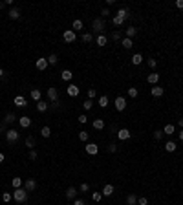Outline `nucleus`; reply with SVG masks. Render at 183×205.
I'll return each mask as SVG.
<instances>
[{"instance_id":"f257e3e1","label":"nucleus","mask_w":183,"mask_h":205,"mask_svg":"<svg viewBox=\"0 0 183 205\" xmlns=\"http://www.w3.org/2000/svg\"><path fill=\"white\" fill-rule=\"evenodd\" d=\"M126 18H128V9H126V8H119V9H117V15L113 17L112 22H113V26H123Z\"/></svg>"},{"instance_id":"f03ea898","label":"nucleus","mask_w":183,"mask_h":205,"mask_svg":"<svg viewBox=\"0 0 183 205\" xmlns=\"http://www.w3.org/2000/svg\"><path fill=\"white\" fill-rule=\"evenodd\" d=\"M13 200L17 201V203H24V201H28V191L22 187V189H15L13 191Z\"/></svg>"},{"instance_id":"7ed1b4c3","label":"nucleus","mask_w":183,"mask_h":205,"mask_svg":"<svg viewBox=\"0 0 183 205\" xmlns=\"http://www.w3.org/2000/svg\"><path fill=\"white\" fill-rule=\"evenodd\" d=\"M106 30V24H104V20L99 17V18H95L94 22H92V31L94 33H97V35H103V31Z\"/></svg>"},{"instance_id":"20e7f679","label":"nucleus","mask_w":183,"mask_h":205,"mask_svg":"<svg viewBox=\"0 0 183 205\" xmlns=\"http://www.w3.org/2000/svg\"><path fill=\"white\" fill-rule=\"evenodd\" d=\"M18 135H20V132H18V130L9 128V130L6 132V139H8V143H9V145H13V143H17V141H18Z\"/></svg>"},{"instance_id":"39448f33","label":"nucleus","mask_w":183,"mask_h":205,"mask_svg":"<svg viewBox=\"0 0 183 205\" xmlns=\"http://www.w3.org/2000/svg\"><path fill=\"white\" fill-rule=\"evenodd\" d=\"M62 40L68 42V44H70V42H75V40H77V33H75L73 30H66V31L62 33Z\"/></svg>"},{"instance_id":"423d86ee","label":"nucleus","mask_w":183,"mask_h":205,"mask_svg":"<svg viewBox=\"0 0 183 205\" xmlns=\"http://www.w3.org/2000/svg\"><path fill=\"white\" fill-rule=\"evenodd\" d=\"M113 104H116V110H117V112H123V110L126 108V99L119 95V97H116V101H113Z\"/></svg>"},{"instance_id":"0eeeda50","label":"nucleus","mask_w":183,"mask_h":205,"mask_svg":"<svg viewBox=\"0 0 183 205\" xmlns=\"http://www.w3.org/2000/svg\"><path fill=\"white\" fill-rule=\"evenodd\" d=\"M18 125H20V128H29L31 126V117L29 116H20L18 117Z\"/></svg>"},{"instance_id":"6e6552de","label":"nucleus","mask_w":183,"mask_h":205,"mask_svg":"<svg viewBox=\"0 0 183 205\" xmlns=\"http://www.w3.org/2000/svg\"><path fill=\"white\" fill-rule=\"evenodd\" d=\"M117 139H119V141L130 139V130H128V128H119V130H117Z\"/></svg>"},{"instance_id":"1a4fd4ad","label":"nucleus","mask_w":183,"mask_h":205,"mask_svg":"<svg viewBox=\"0 0 183 205\" xmlns=\"http://www.w3.org/2000/svg\"><path fill=\"white\" fill-rule=\"evenodd\" d=\"M150 94H152L154 97H161V95L165 94V88H163V86H159V84H156V86L150 88Z\"/></svg>"},{"instance_id":"9d476101","label":"nucleus","mask_w":183,"mask_h":205,"mask_svg":"<svg viewBox=\"0 0 183 205\" xmlns=\"http://www.w3.org/2000/svg\"><path fill=\"white\" fill-rule=\"evenodd\" d=\"M84 150H86V154H90V156H95V154L99 152V147H97L95 143H86Z\"/></svg>"},{"instance_id":"9b49d317","label":"nucleus","mask_w":183,"mask_h":205,"mask_svg":"<svg viewBox=\"0 0 183 205\" xmlns=\"http://www.w3.org/2000/svg\"><path fill=\"white\" fill-rule=\"evenodd\" d=\"M24 189H26L28 192H31V191H35V189H37V181H35L33 178H29V179H26V181H24Z\"/></svg>"},{"instance_id":"f8f14e48","label":"nucleus","mask_w":183,"mask_h":205,"mask_svg":"<svg viewBox=\"0 0 183 205\" xmlns=\"http://www.w3.org/2000/svg\"><path fill=\"white\" fill-rule=\"evenodd\" d=\"M66 92H68V95H70V97H77L81 90L77 88V84H70V86L66 88Z\"/></svg>"},{"instance_id":"ddd939ff","label":"nucleus","mask_w":183,"mask_h":205,"mask_svg":"<svg viewBox=\"0 0 183 205\" xmlns=\"http://www.w3.org/2000/svg\"><path fill=\"white\" fill-rule=\"evenodd\" d=\"M48 99L51 103L59 101V92H57V88H48Z\"/></svg>"},{"instance_id":"4468645a","label":"nucleus","mask_w":183,"mask_h":205,"mask_svg":"<svg viewBox=\"0 0 183 205\" xmlns=\"http://www.w3.org/2000/svg\"><path fill=\"white\" fill-rule=\"evenodd\" d=\"M35 66H37V70H46V68H48V59H46V57H40V59H37Z\"/></svg>"},{"instance_id":"2eb2a0df","label":"nucleus","mask_w":183,"mask_h":205,"mask_svg":"<svg viewBox=\"0 0 183 205\" xmlns=\"http://www.w3.org/2000/svg\"><path fill=\"white\" fill-rule=\"evenodd\" d=\"M77 192H79V191H77L75 187H68V189H66V198H68V200H75V198H77Z\"/></svg>"},{"instance_id":"dca6fc26","label":"nucleus","mask_w":183,"mask_h":205,"mask_svg":"<svg viewBox=\"0 0 183 205\" xmlns=\"http://www.w3.org/2000/svg\"><path fill=\"white\" fill-rule=\"evenodd\" d=\"M13 104H15V106H18V108H24L28 103H26V99L22 97V95H17V97L13 99Z\"/></svg>"},{"instance_id":"f3484780","label":"nucleus","mask_w":183,"mask_h":205,"mask_svg":"<svg viewBox=\"0 0 183 205\" xmlns=\"http://www.w3.org/2000/svg\"><path fill=\"white\" fill-rule=\"evenodd\" d=\"M11 185H13V189H22L24 181H22V178H20V176H15V178L11 179Z\"/></svg>"},{"instance_id":"a211bd4d","label":"nucleus","mask_w":183,"mask_h":205,"mask_svg":"<svg viewBox=\"0 0 183 205\" xmlns=\"http://www.w3.org/2000/svg\"><path fill=\"white\" fill-rule=\"evenodd\" d=\"M113 191H116V189H113V185H110V183H108V185H104V187H103L101 194H103V196H112V194H113Z\"/></svg>"},{"instance_id":"6ab92c4d","label":"nucleus","mask_w":183,"mask_h":205,"mask_svg":"<svg viewBox=\"0 0 183 205\" xmlns=\"http://www.w3.org/2000/svg\"><path fill=\"white\" fill-rule=\"evenodd\" d=\"M8 15H9V18H11V20H18V18H20V9H17V8H11Z\"/></svg>"},{"instance_id":"aec40b11","label":"nucleus","mask_w":183,"mask_h":205,"mask_svg":"<svg viewBox=\"0 0 183 205\" xmlns=\"http://www.w3.org/2000/svg\"><path fill=\"white\" fill-rule=\"evenodd\" d=\"M106 42H108V39H106V35H97V39H95V44L99 48H103V46H106Z\"/></svg>"},{"instance_id":"412c9836","label":"nucleus","mask_w":183,"mask_h":205,"mask_svg":"<svg viewBox=\"0 0 183 205\" xmlns=\"http://www.w3.org/2000/svg\"><path fill=\"white\" fill-rule=\"evenodd\" d=\"M31 99L37 101V103L42 101V92H40V90H37V88H33V90H31Z\"/></svg>"},{"instance_id":"4be33fe9","label":"nucleus","mask_w":183,"mask_h":205,"mask_svg":"<svg viewBox=\"0 0 183 205\" xmlns=\"http://www.w3.org/2000/svg\"><path fill=\"white\" fill-rule=\"evenodd\" d=\"M15 121H18V117L15 116V113H13V112H9V113H8V116L4 117V123H6V125H11V123H15Z\"/></svg>"},{"instance_id":"5701e85b","label":"nucleus","mask_w":183,"mask_h":205,"mask_svg":"<svg viewBox=\"0 0 183 205\" xmlns=\"http://www.w3.org/2000/svg\"><path fill=\"white\" fill-rule=\"evenodd\" d=\"M147 81H148V84H152V86H156V84H157V81H159V75H157V73H148V77H147Z\"/></svg>"},{"instance_id":"b1692460","label":"nucleus","mask_w":183,"mask_h":205,"mask_svg":"<svg viewBox=\"0 0 183 205\" xmlns=\"http://www.w3.org/2000/svg\"><path fill=\"white\" fill-rule=\"evenodd\" d=\"M126 39H134L135 35H137V30H135V26H130V28H126Z\"/></svg>"},{"instance_id":"393cba45","label":"nucleus","mask_w":183,"mask_h":205,"mask_svg":"<svg viewBox=\"0 0 183 205\" xmlns=\"http://www.w3.org/2000/svg\"><path fill=\"white\" fill-rule=\"evenodd\" d=\"M37 145V141H35V138H33V135H28V138H26V147L29 148V150H33V147Z\"/></svg>"},{"instance_id":"a878e982","label":"nucleus","mask_w":183,"mask_h":205,"mask_svg":"<svg viewBox=\"0 0 183 205\" xmlns=\"http://www.w3.org/2000/svg\"><path fill=\"white\" fill-rule=\"evenodd\" d=\"M141 62H143V55H141V53H135V55H132V64H134V66L141 64Z\"/></svg>"},{"instance_id":"bb28decb","label":"nucleus","mask_w":183,"mask_h":205,"mask_svg":"<svg viewBox=\"0 0 183 205\" xmlns=\"http://www.w3.org/2000/svg\"><path fill=\"white\" fill-rule=\"evenodd\" d=\"M60 77H62V81H72V77H73V73H72L70 70H62V73H60Z\"/></svg>"},{"instance_id":"cd10ccee","label":"nucleus","mask_w":183,"mask_h":205,"mask_svg":"<svg viewBox=\"0 0 183 205\" xmlns=\"http://www.w3.org/2000/svg\"><path fill=\"white\" fill-rule=\"evenodd\" d=\"M72 28H73V31H75V30H77V31H81V30L84 28V24H82V20H79V18H77V20H73V24H72Z\"/></svg>"},{"instance_id":"c85d7f7f","label":"nucleus","mask_w":183,"mask_h":205,"mask_svg":"<svg viewBox=\"0 0 183 205\" xmlns=\"http://www.w3.org/2000/svg\"><path fill=\"white\" fill-rule=\"evenodd\" d=\"M37 110L39 112H46L48 110V101H39L37 103Z\"/></svg>"},{"instance_id":"c756f323","label":"nucleus","mask_w":183,"mask_h":205,"mask_svg":"<svg viewBox=\"0 0 183 205\" xmlns=\"http://www.w3.org/2000/svg\"><path fill=\"white\" fill-rule=\"evenodd\" d=\"M40 135H42V138H50V135H51V128L50 126H42L40 128Z\"/></svg>"},{"instance_id":"7c9ffc66","label":"nucleus","mask_w":183,"mask_h":205,"mask_svg":"<svg viewBox=\"0 0 183 205\" xmlns=\"http://www.w3.org/2000/svg\"><path fill=\"white\" fill-rule=\"evenodd\" d=\"M121 44H123V48H126V50H130V48L134 46V42H132V39H126V37H125V39L121 40Z\"/></svg>"},{"instance_id":"2f4dec72","label":"nucleus","mask_w":183,"mask_h":205,"mask_svg":"<svg viewBox=\"0 0 183 205\" xmlns=\"http://www.w3.org/2000/svg\"><path fill=\"white\" fill-rule=\"evenodd\" d=\"M108 104H110L108 97H106V95H101V97H99V106H101V108H106Z\"/></svg>"},{"instance_id":"473e14b6","label":"nucleus","mask_w":183,"mask_h":205,"mask_svg":"<svg viewBox=\"0 0 183 205\" xmlns=\"http://www.w3.org/2000/svg\"><path fill=\"white\" fill-rule=\"evenodd\" d=\"M94 128L95 130H103L104 128V121L103 119H94Z\"/></svg>"},{"instance_id":"72a5a7b5","label":"nucleus","mask_w":183,"mask_h":205,"mask_svg":"<svg viewBox=\"0 0 183 205\" xmlns=\"http://www.w3.org/2000/svg\"><path fill=\"white\" fill-rule=\"evenodd\" d=\"M174 130H176V126H174V125H167V126L163 128V134H165V135H172V134H174Z\"/></svg>"},{"instance_id":"f704fd0d","label":"nucleus","mask_w":183,"mask_h":205,"mask_svg":"<svg viewBox=\"0 0 183 205\" xmlns=\"http://www.w3.org/2000/svg\"><path fill=\"white\" fill-rule=\"evenodd\" d=\"M176 148H178V147H176L174 141H167V143H165V150H167V152H174Z\"/></svg>"},{"instance_id":"c9c22d12","label":"nucleus","mask_w":183,"mask_h":205,"mask_svg":"<svg viewBox=\"0 0 183 205\" xmlns=\"http://www.w3.org/2000/svg\"><path fill=\"white\" fill-rule=\"evenodd\" d=\"M126 203H128V205H135V203H137L135 194H128V196H126Z\"/></svg>"},{"instance_id":"e433bc0d","label":"nucleus","mask_w":183,"mask_h":205,"mask_svg":"<svg viewBox=\"0 0 183 205\" xmlns=\"http://www.w3.org/2000/svg\"><path fill=\"white\" fill-rule=\"evenodd\" d=\"M82 42H92V40H94V35H92V33H82Z\"/></svg>"},{"instance_id":"4c0bfd02","label":"nucleus","mask_w":183,"mask_h":205,"mask_svg":"<svg viewBox=\"0 0 183 205\" xmlns=\"http://www.w3.org/2000/svg\"><path fill=\"white\" fill-rule=\"evenodd\" d=\"M92 106H94V101H92V99H86V101L82 103V108H84V110H92Z\"/></svg>"},{"instance_id":"58836bf2","label":"nucleus","mask_w":183,"mask_h":205,"mask_svg":"<svg viewBox=\"0 0 183 205\" xmlns=\"http://www.w3.org/2000/svg\"><path fill=\"white\" fill-rule=\"evenodd\" d=\"M137 94H139V92H137V88H128V97L135 99V97H137Z\"/></svg>"},{"instance_id":"ea45409f","label":"nucleus","mask_w":183,"mask_h":205,"mask_svg":"<svg viewBox=\"0 0 183 205\" xmlns=\"http://www.w3.org/2000/svg\"><path fill=\"white\" fill-rule=\"evenodd\" d=\"M88 138H90V134H88L86 130H82V132H79V139H81V141H88Z\"/></svg>"},{"instance_id":"a19ab883","label":"nucleus","mask_w":183,"mask_h":205,"mask_svg":"<svg viewBox=\"0 0 183 205\" xmlns=\"http://www.w3.org/2000/svg\"><path fill=\"white\" fill-rule=\"evenodd\" d=\"M59 62V57L55 55V53H51L50 57H48V64H57Z\"/></svg>"},{"instance_id":"79ce46f5","label":"nucleus","mask_w":183,"mask_h":205,"mask_svg":"<svg viewBox=\"0 0 183 205\" xmlns=\"http://www.w3.org/2000/svg\"><path fill=\"white\" fill-rule=\"evenodd\" d=\"M97 97V92H95V88H90L88 90V99H92V101H94Z\"/></svg>"},{"instance_id":"37998d69","label":"nucleus","mask_w":183,"mask_h":205,"mask_svg":"<svg viewBox=\"0 0 183 205\" xmlns=\"http://www.w3.org/2000/svg\"><path fill=\"white\" fill-rule=\"evenodd\" d=\"M2 200H4V203H9V201L13 200V194H9V192H4V194H2Z\"/></svg>"},{"instance_id":"c03bdc74","label":"nucleus","mask_w":183,"mask_h":205,"mask_svg":"<svg viewBox=\"0 0 183 205\" xmlns=\"http://www.w3.org/2000/svg\"><path fill=\"white\" fill-rule=\"evenodd\" d=\"M88 191H90V185H88V183H81L79 192H82V194H84V192H88Z\"/></svg>"},{"instance_id":"a18cd8bd","label":"nucleus","mask_w":183,"mask_h":205,"mask_svg":"<svg viewBox=\"0 0 183 205\" xmlns=\"http://www.w3.org/2000/svg\"><path fill=\"white\" fill-rule=\"evenodd\" d=\"M163 135H165L163 130H156L154 132V139H163Z\"/></svg>"},{"instance_id":"49530a36","label":"nucleus","mask_w":183,"mask_h":205,"mask_svg":"<svg viewBox=\"0 0 183 205\" xmlns=\"http://www.w3.org/2000/svg\"><path fill=\"white\" fill-rule=\"evenodd\" d=\"M147 62H148V68H152V70L157 66V61L156 59H147Z\"/></svg>"},{"instance_id":"de8ad7c7","label":"nucleus","mask_w":183,"mask_h":205,"mask_svg":"<svg viewBox=\"0 0 183 205\" xmlns=\"http://www.w3.org/2000/svg\"><path fill=\"white\" fill-rule=\"evenodd\" d=\"M101 198H103L101 192H94V194H92V200H94V201H101Z\"/></svg>"},{"instance_id":"09e8293b","label":"nucleus","mask_w":183,"mask_h":205,"mask_svg":"<svg viewBox=\"0 0 183 205\" xmlns=\"http://www.w3.org/2000/svg\"><path fill=\"white\" fill-rule=\"evenodd\" d=\"M137 205H148V200L147 198H137Z\"/></svg>"},{"instance_id":"8fccbe9b","label":"nucleus","mask_w":183,"mask_h":205,"mask_svg":"<svg viewBox=\"0 0 183 205\" xmlns=\"http://www.w3.org/2000/svg\"><path fill=\"white\" fill-rule=\"evenodd\" d=\"M37 156H39V154H37V150H35V148H33V150H29V159H31V161H33V159H37Z\"/></svg>"},{"instance_id":"3c124183","label":"nucleus","mask_w":183,"mask_h":205,"mask_svg":"<svg viewBox=\"0 0 183 205\" xmlns=\"http://www.w3.org/2000/svg\"><path fill=\"white\" fill-rule=\"evenodd\" d=\"M119 39H121V33L119 31H113L112 33V40H119Z\"/></svg>"},{"instance_id":"603ef678","label":"nucleus","mask_w":183,"mask_h":205,"mask_svg":"<svg viewBox=\"0 0 183 205\" xmlns=\"http://www.w3.org/2000/svg\"><path fill=\"white\" fill-rule=\"evenodd\" d=\"M108 150H110V152H117V145H116V143H110V145H108Z\"/></svg>"},{"instance_id":"864d4df0","label":"nucleus","mask_w":183,"mask_h":205,"mask_svg":"<svg viewBox=\"0 0 183 205\" xmlns=\"http://www.w3.org/2000/svg\"><path fill=\"white\" fill-rule=\"evenodd\" d=\"M174 6H176L178 9H183V0H176V2H174Z\"/></svg>"},{"instance_id":"5fc2aeb1","label":"nucleus","mask_w":183,"mask_h":205,"mask_svg":"<svg viewBox=\"0 0 183 205\" xmlns=\"http://www.w3.org/2000/svg\"><path fill=\"white\" fill-rule=\"evenodd\" d=\"M86 121H88V116H84V113H82V116H79V123H82V125H84Z\"/></svg>"},{"instance_id":"6e6d98bb","label":"nucleus","mask_w":183,"mask_h":205,"mask_svg":"<svg viewBox=\"0 0 183 205\" xmlns=\"http://www.w3.org/2000/svg\"><path fill=\"white\" fill-rule=\"evenodd\" d=\"M110 15V11H108V8H104L103 11H101V18H104V17H108Z\"/></svg>"},{"instance_id":"4d7b16f0","label":"nucleus","mask_w":183,"mask_h":205,"mask_svg":"<svg viewBox=\"0 0 183 205\" xmlns=\"http://www.w3.org/2000/svg\"><path fill=\"white\" fill-rule=\"evenodd\" d=\"M73 205H86V201H84V200H77V198H75V200H73Z\"/></svg>"},{"instance_id":"13d9d810","label":"nucleus","mask_w":183,"mask_h":205,"mask_svg":"<svg viewBox=\"0 0 183 205\" xmlns=\"http://www.w3.org/2000/svg\"><path fill=\"white\" fill-rule=\"evenodd\" d=\"M178 125H179V126H181V130H183V117H181V119L178 121Z\"/></svg>"},{"instance_id":"bf43d9fd","label":"nucleus","mask_w":183,"mask_h":205,"mask_svg":"<svg viewBox=\"0 0 183 205\" xmlns=\"http://www.w3.org/2000/svg\"><path fill=\"white\" fill-rule=\"evenodd\" d=\"M0 163H4V154L0 152Z\"/></svg>"},{"instance_id":"052dcab7","label":"nucleus","mask_w":183,"mask_h":205,"mask_svg":"<svg viewBox=\"0 0 183 205\" xmlns=\"http://www.w3.org/2000/svg\"><path fill=\"white\" fill-rule=\"evenodd\" d=\"M179 139H181V141H183V130H181V132H179Z\"/></svg>"},{"instance_id":"680f3d73","label":"nucleus","mask_w":183,"mask_h":205,"mask_svg":"<svg viewBox=\"0 0 183 205\" xmlns=\"http://www.w3.org/2000/svg\"><path fill=\"white\" fill-rule=\"evenodd\" d=\"M0 77H4V70H2V68H0Z\"/></svg>"},{"instance_id":"e2e57ef3","label":"nucleus","mask_w":183,"mask_h":205,"mask_svg":"<svg viewBox=\"0 0 183 205\" xmlns=\"http://www.w3.org/2000/svg\"><path fill=\"white\" fill-rule=\"evenodd\" d=\"M4 4H6V2H0V9H2V8H4Z\"/></svg>"}]
</instances>
